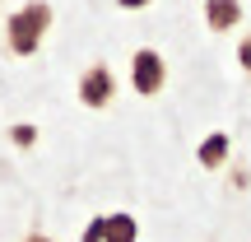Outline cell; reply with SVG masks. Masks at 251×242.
I'll list each match as a JSON object with an SVG mask.
<instances>
[{
	"label": "cell",
	"mask_w": 251,
	"mask_h": 242,
	"mask_svg": "<svg viewBox=\"0 0 251 242\" xmlns=\"http://www.w3.org/2000/svg\"><path fill=\"white\" fill-rule=\"evenodd\" d=\"M112 70L107 65H93V70H84V80H79V103L84 108H107L112 103Z\"/></svg>",
	"instance_id": "3"
},
{
	"label": "cell",
	"mask_w": 251,
	"mask_h": 242,
	"mask_svg": "<svg viewBox=\"0 0 251 242\" xmlns=\"http://www.w3.org/2000/svg\"><path fill=\"white\" fill-rule=\"evenodd\" d=\"M47 28H51V5H42V0L24 5L19 14H9V24H5L9 52H14V56H33L37 42L47 37Z\"/></svg>",
	"instance_id": "1"
},
{
	"label": "cell",
	"mask_w": 251,
	"mask_h": 242,
	"mask_svg": "<svg viewBox=\"0 0 251 242\" xmlns=\"http://www.w3.org/2000/svg\"><path fill=\"white\" fill-rule=\"evenodd\" d=\"M237 19H242V5H237V0H205V24L214 28V33H228Z\"/></svg>",
	"instance_id": "4"
},
{
	"label": "cell",
	"mask_w": 251,
	"mask_h": 242,
	"mask_svg": "<svg viewBox=\"0 0 251 242\" xmlns=\"http://www.w3.org/2000/svg\"><path fill=\"white\" fill-rule=\"evenodd\" d=\"M84 242H102V219H93V224L84 228Z\"/></svg>",
	"instance_id": "9"
},
{
	"label": "cell",
	"mask_w": 251,
	"mask_h": 242,
	"mask_svg": "<svg viewBox=\"0 0 251 242\" xmlns=\"http://www.w3.org/2000/svg\"><path fill=\"white\" fill-rule=\"evenodd\" d=\"M237 61H242V70H251V33L242 37V47H237Z\"/></svg>",
	"instance_id": "8"
},
{
	"label": "cell",
	"mask_w": 251,
	"mask_h": 242,
	"mask_svg": "<svg viewBox=\"0 0 251 242\" xmlns=\"http://www.w3.org/2000/svg\"><path fill=\"white\" fill-rule=\"evenodd\" d=\"M33 140H37V131H33V126H14V144H19V149H28Z\"/></svg>",
	"instance_id": "7"
},
{
	"label": "cell",
	"mask_w": 251,
	"mask_h": 242,
	"mask_svg": "<svg viewBox=\"0 0 251 242\" xmlns=\"http://www.w3.org/2000/svg\"><path fill=\"white\" fill-rule=\"evenodd\" d=\"M140 228H135L130 215H102V242H135Z\"/></svg>",
	"instance_id": "6"
},
{
	"label": "cell",
	"mask_w": 251,
	"mask_h": 242,
	"mask_svg": "<svg viewBox=\"0 0 251 242\" xmlns=\"http://www.w3.org/2000/svg\"><path fill=\"white\" fill-rule=\"evenodd\" d=\"M121 9H140V5H149V0H117Z\"/></svg>",
	"instance_id": "10"
},
{
	"label": "cell",
	"mask_w": 251,
	"mask_h": 242,
	"mask_svg": "<svg viewBox=\"0 0 251 242\" xmlns=\"http://www.w3.org/2000/svg\"><path fill=\"white\" fill-rule=\"evenodd\" d=\"M130 80H135V93H144V98H153V93L168 84V65H163V56L158 52H135V61H130Z\"/></svg>",
	"instance_id": "2"
},
{
	"label": "cell",
	"mask_w": 251,
	"mask_h": 242,
	"mask_svg": "<svg viewBox=\"0 0 251 242\" xmlns=\"http://www.w3.org/2000/svg\"><path fill=\"white\" fill-rule=\"evenodd\" d=\"M24 242H51V238H47V233H28Z\"/></svg>",
	"instance_id": "11"
},
{
	"label": "cell",
	"mask_w": 251,
	"mask_h": 242,
	"mask_svg": "<svg viewBox=\"0 0 251 242\" xmlns=\"http://www.w3.org/2000/svg\"><path fill=\"white\" fill-rule=\"evenodd\" d=\"M228 154H233V140H228L224 131L205 135V140H200V168H224Z\"/></svg>",
	"instance_id": "5"
}]
</instances>
